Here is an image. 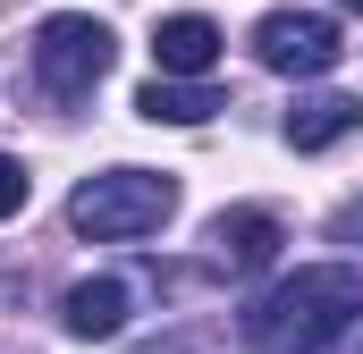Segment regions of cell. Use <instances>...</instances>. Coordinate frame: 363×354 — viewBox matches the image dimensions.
I'll list each match as a JSON object with an SVG mask.
<instances>
[{
    "instance_id": "obj_4",
    "label": "cell",
    "mask_w": 363,
    "mask_h": 354,
    "mask_svg": "<svg viewBox=\"0 0 363 354\" xmlns=\"http://www.w3.org/2000/svg\"><path fill=\"white\" fill-rule=\"evenodd\" d=\"M254 59L271 68V76H330L338 59H347V42H338V25L330 17H313V8H271L262 25H254Z\"/></svg>"
},
{
    "instance_id": "obj_1",
    "label": "cell",
    "mask_w": 363,
    "mask_h": 354,
    "mask_svg": "<svg viewBox=\"0 0 363 354\" xmlns=\"http://www.w3.org/2000/svg\"><path fill=\"white\" fill-rule=\"evenodd\" d=\"M355 312H363V270L313 262V270H296V278H279L271 295H254L237 329H245L254 354H313V346H330Z\"/></svg>"
},
{
    "instance_id": "obj_3",
    "label": "cell",
    "mask_w": 363,
    "mask_h": 354,
    "mask_svg": "<svg viewBox=\"0 0 363 354\" xmlns=\"http://www.w3.org/2000/svg\"><path fill=\"white\" fill-rule=\"evenodd\" d=\"M110 59H118V34L101 25V17H43L34 25V76L43 93L68 110V101H85L101 76H110Z\"/></svg>"
},
{
    "instance_id": "obj_6",
    "label": "cell",
    "mask_w": 363,
    "mask_h": 354,
    "mask_svg": "<svg viewBox=\"0 0 363 354\" xmlns=\"http://www.w3.org/2000/svg\"><path fill=\"white\" fill-rule=\"evenodd\" d=\"M152 59H161V76L203 85V76L220 68V25H211V17H194V8L161 17V25H152Z\"/></svg>"
},
{
    "instance_id": "obj_13",
    "label": "cell",
    "mask_w": 363,
    "mask_h": 354,
    "mask_svg": "<svg viewBox=\"0 0 363 354\" xmlns=\"http://www.w3.org/2000/svg\"><path fill=\"white\" fill-rule=\"evenodd\" d=\"M347 8H363V0H347Z\"/></svg>"
},
{
    "instance_id": "obj_5",
    "label": "cell",
    "mask_w": 363,
    "mask_h": 354,
    "mask_svg": "<svg viewBox=\"0 0 363 354\" xmlns=\"http://www.w3.org/2000/svg\"><path fill=\"white\" fill-rule=\"evenodd\" d=\"M279 245H287L279 211H262V202L220 211V219H211V278H254V270L279 262Z\"/></svg>"
},
{
    "instance_id": "obj_7",
    "label": "cell",
    "mask_w": 363,
    "mask_h": 354,
    "mask_svg": "<svg viewBox=\"0 0 363 354\" xmlns=\"http://www.w3.org/2000/svg\"><path fill=\"white\" fill-rule=\"evenodd\" d=\"M127 312H135V287L127 278H77L68 295H60V321H68V338H118L127 329Z\"/></svg>"
},
{
    "instance_id": "obj_10",
    "label": "cell",
    "mask_w": 363,
    "mask_h": 354,
    "mask_svg": "<svg viewBox=\"0 0 363 354\" xmlns=\"http://www.w3.org/2000/svg\"><path fill=\"white\" fill-rule=\"evenodd\" d=\"M26 185H34L26 161H9V152H0V219H17V211H26Z\"/></svg>"
},
{
    "instance_id": "obj_2",
    "label": "cell",
    "mask_w": 363,
    "mask_h": 354,
    "mask_svg": "<svg viewBox=\"0 0 363 354\" xmlns=\"http://www.w3.org/2000/svg\"><path fill=\"white\" fill-rule=\"evenodd\" d=\"M178 211V177L169 169H101L68 194V228L93 245H135Z\"/></svg>"
},
{
    "instance_id": "obj_9",
    "label": "cell",
    "mask_w": 363,
    "mask_h": 354,
    "mask_svg": "<svg viewBox=\"0 0 363 354\" xmlns=\"http://www.w3.org/2000/svg\"><path fill=\"white\" fill-rule=\"evenodd\" d=\"M135 110L152 118V127H203L211 110H228L211 85H178V76H152V85L135 93Z\"/></svg>"
},
{
    "instance_id": "obj_12",
    "label": "cell",
    "mask_w": 363,
    "mask_h": 354,
    "mask_svg": "<svg viewBox=\"0 0 363 354\" xmlns=\"http://www.w3.org/2000/svg\"><path fill=\"white\" fill-rule=\"evenodd\" d=\"M347 354H363V321H355V338H347Z\"/></svg>"
},
{
    "instance_id": "obj_8",
    "label": "cell",
    "mask_w": 363,
    "mask_h": 354,
    "mask_svg": "<svg viewBox=\"0 0 363 354\" xmlns=\"http://www.w3.org/2000/svg\"><path fill=\"white\" fill-rule=\"evenodd\" d=\"M355 127H363L355 93H296V101H287V144H296V152H330V144L355 135Z\"/></svg>"
},
{
    "instance_id": "obj_11",
    "label": "cell",
    "mask_w": 363,
    "mask_h": 354,
    "mask_svg": "<svg viewBox=\"0 0 363 354\" xmlns=\"http://www.w3.org/2000/svg\"><path fill=\"white\" fill-rule=\"evenodd\" d=\"M330 236H338V245H355V236H363V202H347V211L330 219Z\"/></svg>"
}]
</instances>
